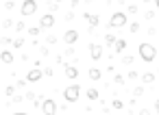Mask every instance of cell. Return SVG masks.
I'll return each mask as SVG.
<instances>
[{
  "label": "cell",
  "mask_w": 159,
  "mask_h": 115,
  "mask_svg": "<svg viewBox=\"0 0 159 115\" xmlns=\"http://www.w3.org/2000/svg\"><path fill=\"white\" fill-rule=\"evenodd\" d=\"M39 26H42V28H52V26H55V15H52V13H44L42 20H39Z\"/></svg>",
  "instance_id": "8"
},
{
  "label": "cell",
  "mask_w": 159,
  "mask_h": 115,
  "mask_svg": "<svg viewBox=\"0 0 159 115\" xmlns=\"http://www.w3.org/2000/svg\"><path fill=\"white\" fill-rule=\"evenodd\" d=\"M63 41H66L68 46L76 44V41H79V31H66V33H63Z\"/></svg>",
  "instance_id": "9"
},
{
  "label": "cell",
  "mask_w": 159,
  "mask_h": 115,
  "mask_svg": "<svg viewBox=\"0 0 159 115\" xmlns=\"http://www.w3.org/2000/svg\"><path fill=\"white\" fill-rule=\"evenodd\" d=\"M133 96H135V98H142V96H144V87H135V89H133Z\"/></svg>",
  "instance_id": "23"
},
{
  "label": "cell",
  "mask_w": 159,
  "mask_h": 115,
  "mask_svg": "<svg viewBox=\"0 0 159 115\" xmlns=\"http://www.w3.org/2000/svg\"><path fill=\"white\" fill-rule=\"evenodd\" d=\"M89 57H92L94 61H98V59L102 57V46H100V44H89Z\"/></svg>",
  "instance_id": "10"
},
{
  "label": "cell",
  "mask_w": 159,
  "mask_h": 115,
  "mask_svg": "<svg viewBox=\"0 0 159 115\" xmlns=\"http://www.w3.org/2000/svg\"><path fill=\"white\" fill-rule=\"evenodd\" d=\"M157 80V76L155 74H150V72H146V74H142V83H146V85H150V83H155Z\"/></svg>",
  "instance_id": "15"
},
{
  "label": "cell",
  "mask_w": 159,
  "mask_h": 115,
  "mask_svg": "<svg viewBox=\"0 0 159 115\" xmlns=\"http://www.w3.org/2000/svg\"><path fill=\"white\" fill-rule=\"evenodd\" d=\"M155 113H159V100L155 102Z\"/></svg>",
  "instance_id": "38"
},
{
  "label": "cell",
  "mask_w": 159,
  "mask_h": 115,
  "mask_svg": "<svg viewBox=\"0 0 159 115\" xmlns=\"http://www.w3.org/2000/svg\"><path fill=\"white\" fill-rule=\"evenodd\" d=\"M20 11H22L24 18H29V15H33L37 11V2H35V0H24L22 7H20Z\"/></svg>",
  "instance_id": "4"
},
{
  "label": "cell",
  "mask_w": 159,
  "mask_h": 115,
  "mask_svg": "<svg viewBox=\"0 0 159 115\" xmlns=\"http://www.w3.org/2000/svg\"><path fill=\"white\" fill-rule=\"evenodd\" d=\"M5 9H7V11H13V9H16V2H13V0H7V2H5Z\"/></svg>",
  "instance_id": "24"
},
{
  "label": "cell",
  "mask_w": 159,
  "mask_h": 115,
  "mask_svg": "<svg viewBox=\"0 0 159 115\" xmlns=\"http://www.w3.org/2000/svg\"><path fill=\"white\" fill-rule=\"evenodd\" d=\"M105 44H107V46H113V44H116V37H113L111 33H107V35H105Z\"/></svg>",
  "instance_id": "19"
},
{
  "label": "cell",
  "mask_w": 159,
  "mask_h": 115,
  "mask_svg": "<svg viewBox=\"0 0 159 115\" xmlns=\"http://www.w3.org/2000/svg\"><path fill=\"white\" fill-rule=\"evenodd\" d=\"M24 28H26V24H24V22H18V24H16V31H18V33H20V31H24Z\"/></svg>",
  "instance_id": "29"
},
{
  "label": "cell",
  "mask_w": 159,
  "mask_h": 115,
  "mask_svg": "<svg viewBox=\"0 0 159 115\" xmlns=\"http://www.w3.org/2000/svg\"><path fill=\"white\" fill-rule=\"evenodd\" d=\"M55 2H57V5H59V2H63V0H55Z\"/></svg>",
  "instance_id": "40"
},
{
  "label": "cell",
  "mask_w": 159,
  "mask_h": 115,
  "mask_svg": "<svg viewBox=\"0 0 159 115\" xmlns=\"http://www.w3.org/2000/svg\"><path fill=\"white\" fill-rule=\"evenodd\" d=\"M79 96H81V87H79L76 83H72V85H68V87L63 89V100H66L68 104H74V102L79 100Z\"/></svg>",
  "instance_id": "2"
},
{
  "label": "cell",
  "mask_w": 159,
  "mask_h": 115,
  "mask_svg": "<svg viewBox=\"0 0 159 115\" xmlns=\"http://www.w3.org/2000/svg\"><path fill=\"white\" fill-rule=\"evenodd\" d=\"M83 18H85V22L89 24V33H94V31H96V26H98V22H100L98 13H83Z\"/></svg>",
  "instance_id": "6"
},
{
  "label": "cell",
  "mask_w": 159,
  "mask_h": 115,
  "mask_svg": "<svg viewBox=\"0 0 159 115\" xmlns=\"http://www.w3.org/2000/svg\"><path fill=\"white\" fill-rule=\"evenodd\" d=\"M155 5H157V9H159V0H155Z\"/></svg>",
  "instance_id": "39"
},
{
  "label": "cell",
  "mask_w": 159,
  "mask_h": 115,
  "mask_svg": "<svg viewBox=\"0 0 159 115\" xmlns=\"http://www.w3.org/2000/svg\"><path fill=\"white\" fill-rule=\"evenodd\" d=\"M129 28H131V33H139V24H137V22H133Z\"/></svg>",
  "instance_id": "26"
},
{
  "label": "cell",
  "mask_w": 159,
  "mask_h": 115,
  "mask_svg": "<svg viewBox=\"0 0 159 115\" xmlns=\"http://www.w3.org/2000/svg\"><path fill=\"white\" fill-rule=\"evenodd\" d=\"M26 100H31V102H35V93H33V91H29V93H26Z\"/></svg>",
  "instance_id": "36"
},
{
  "label": "cell",
  "mask_w": 159,
  "mask_h": 115,
  "mask_svg": "<svg viewBox=\"0 0 159 115\" xmlns=\"http://www.w3.org/2000/svg\"><path fill=\"white\" fill-rule=\"evenodd\" d=\"M0 61H2L5 65H11V63L16 61V57H13L11 50H0Z\"/></svg>",
  "instance_id": "11"
},
{
  "label": "cell",
  "mask_w": 159,
  "mask_h": 115,
  "mask_svg": "<svg viewBox=\"0 0 159 115\" xmlns=\"http://www.w3.org/2000/svg\"><path fill=\"white\" fill-rule=\"evenodd\" d=\"M11 26H16L13 20H2V28H11Z\"/></svg>",
  "instance_id": "25"
},
{
  "label": "cell",
  "mask_w": 159,
  "mask_h": 115,
  "mask_svg": "<svg viewBox=\"0 0 159 115\" xmlns=\"http://www.w3.org/2000/svg\"><path fill=\"white\" fill-rule=\"evenodd\" d=\"M122 63H124V65H131V63H133V57H129V54L122 57Z\"/></svg>",
  "instance_id": "27"
},
{
  "label": "cell",
  "mask_w": 159,
  "mask_h": 115,
  "mask_svg": "<svg viewBox=\"0 0 159 115\" xmlns=\"http://www.w3.org/2000/svg\"><path fill=\"white\" fill-rule=\"evenodd\" d=\"M46 41H48V44H52V46H55V44H57V37H55V35H48V37H46Z\"/></svg>",
  "instance_id": "30"
},
{
  "label": "cell",
  "mask_w": 159,
  "mask_h": 115,
  "mask_svg": "<svg viewBox=\"0 0 159 115\" xmlns=\"http://www.w3.org/2000/svg\"><path fill=\"white\" fill-rule=\"evenodd\" d=\"M72 20H74V13L68 11V13H66V22H72Z\"/></svg>",
  "instance_id": "34"
},
{
  "label": "cell",
  "mask_w": 159,
  "mask_h": 115,
  "mask_svg": "<svg viewBox=\"0 0 159 115\" xmlns=\"http://www.w3.org/2000/svg\"><path fill=\"white\" fill-rule=\"evenodd\" d=\"M126 48V39H116V44H113V50L118 52V54H122V50Z\"/></svg>",
  "instance_id": "14"
},
{
  "label": "cell",
  "mask_w": 159,
  "mask_h": 115,
  "mask_svg": "<svg viewBox=\"0 0 159 115\" xmlns=\"http://www.w3.org/2000/svg\"><path fill=\"white\" fill-rule=\"evenodd\" d=\"M113 83H116V85H124V76H122V74H116V76H113Z\"/></svg>",
  "instance_id": "22"
},
{
  "label": "cell",
  "mask_w": 159,
  "mask_h": 115,
  "mask_svg": "<svg viewBox=\"0 0 159 115\" xmlns=\"http://www.w3.org/2000/svg\"><path fill=\"white\" fill-rule=\"evenodd\" d=\"M111 106H113L116 111H122V109H124V102H122V100H113V102H111Z\"/></svg>",
  "instance_id": "21"
},
{
  "label": "cell",
  "mask_w": 159,
  "mask_h": 115,
  "mask_svg": "<svg viewBox=\"0 0 159 115\" xmlns=\"http://www.w3.org/2000/svg\"><path fill=\"white\" fill-rule=\"evenodd\" d=\"M5 93H7L9 98H13V96H16V85H7V87H5Z\"/></svg>",
  "instance_id": "18"
},
{
  "label": "cell",
  "mask_w": 159,
  "mask_h": 115,
  "mask_svg": "<svg viewBox=\"0 0 159 115\" xmlns=\"http://www.w3.org/2000/svg\"><path fill=\"white\" fill-rule=\"evenodd\" d=\"M118 26H126V13H122V11L113 13L109 20V28H118Z\"/></svg>",
  "instance_id": "3"
},
{
  "label": "cell",
  "mask_w": 159,
  "mask_h": 115,
  "mask_svg": "<svg viewBox=\"0 0 159 115\" xmlns=\"http://www.w3.org/2000/svg\"><path fill=\"white\" fill-rule=\"evenodd\" d=\"M42 76H44V72L35 65L33 70H29V74H26V83H39V80H42Z\"/></svg>",
  "instance_id": "7"
},
{
  "label": "cell",
  "mask_w": 159,
  "mask_h": 115,
  "mask_svg": "<svg viewBox=\"0 0 159 115\" xmlns=\"http://www.w3.org/2000/svg\"><path fill=\"white\" fill-rule=\"evenodd\" d=\"M42 72H44V76H55V72H52V67H44Z\"/></svg>",
  "instance_id": "28"
},
{
  "label": "cell",
  "mask_w": 159,
  "mask_h": 115,
  "mask_svg": "<svg viewBox=\"0 0 159 115\" xmlns=\"http://www.w3.org/2000/svg\"><path fill=\"white\" fill-rule=\"evenodd\" d=\"M11 46H13V48H22V46H24V39H22V37H16V39L11 41Z\"/></svg>",
  "instance_id": "20"
},
{
  "label": "cell",
  "mask_w": 159,
  "mask_h": 115,
  "mask_svg": "<svg viewBox=\"0 0 159 115\" xmlns=\"http://www.w3.org/2000/svg\"><path fill=\"white\" fill-rule=\"evenodd\" d=\"M63 74H66L68 78H76V76H79V70H76V65H70V63H68V65H63Z\"/></svg>",
  "instance_id": "12"
},
{
  "label": "cell",
  "mask_w": 159,
  "mask_h": 115,
  "mask_svg": "<svg viewBox=\"0 0 159 115\" xmlns=\"http://www.w3.org/2000/svg\"><path fill=\"white\" fill-rule=\"evenodd\" d=\"M87 76H89V80H100V78H102V72H100L98 67H89V70H87Z\"/></svg>",
  "instance_id": "13"
},
{
  "label": "cell",
  "mask_w": 159,
  "mask_h": 115,
  "mask_svg": "<svg viewBox=\"0 0 159 115\" xmlns=\"http://www.w3.org/2000/svg\"><path fill=\"white\" fill-rule=\"evenodd\" d=\"M129 78H131V80H137V78H139V74L133 70V72H129Z\"/></svg>",
  "instance_id": "31"
},
{
  "label": "cell",
  "mask_w": 159,
  "mask_h": 115,
  "mask_svg": "<svg viewBox=\"0 0 159 115\" xmlns=\"http://www.w3.org/2000/svg\"><path fill=\"white\" fill-rule=\"evenodd\" d=\"M0 44H2V46H9L11 39H9V37H0Z\"/></svg>",
  "instance_id": "32"
},
{
  "label": "cell",
  "mask_w": 159,
  "mask_h": 115,
  "mask_svg": "<svg viewBox=\"0 0 159 115\" xmlns=\"http://www.w3.org/2000/svg\"><path fill=\"white\" fill-rule=\"evenodd\" d=\"M144 18H146V20H152V18H155V11H146V15H144Z\"/></svg>",
  "instance_id": "35"
},
{
  "label": "cell",
  "mask_w": 159,
  "mask_h": 115,
  "mask_svg": "<svg viewBox=\"0 0 159 115\" xmlns=\"http://www.w3.org/2000/svg\"><path fill=\"white\" fill-rule=\"evenodd\" d=\"M126 13H137V7H135V5H131V7H126Z\"/></svg>",
  "instance_id": "33"
},
{
  "label": "cell",
  "mask_w": 159,
  "mask_h": 115,
  "mask_svg": "<svg viewBox=\"0 0 159 115\" xmlns=\"http://www.w3.org/2000/svg\"><path fill=\"white\" fill-rule=\"evenodd\" d=\"M26 31H29V35H31V37H37V35L44 31V28H42V26H29Z\"/></svg>",
  "instance_id": "16"
},
{
  "label": "cell",
  "mask_w": 159,
  "mask_h": 115,
  "mask_svg": "<svg viewBox=\"0 0 159 115\" xmlns=\"http://www.w3.org/2000/svg\"><path fill=\"white\" fill-rule=\"evenodd\" d=\"M16 87H26V78H24V80H18V83H16Z\"/></svg>",
  "instance_id": "37"
},
{
  "label": "cell",
  "mask_w": 159,
  "mask_h": 115,
  "mask_svg": "<svg viewBox=\"0 0 159 115\" xmlns=\"http://www.w3.org/2000/svg\"><path fill=\"white\" fill-rule=\"evenodd\" d=\"M157 74H159V70H157Z\"/></svg>",
  "instance_id": "41"
},
{
  "label": "cell",
  "mask_w": 159,
  "mask_h": 115,
  "mask_svg": "<svg viewBox=\"0 0 159 115\" xmlns=\"http://www.w3.org/2000/svg\"><path fill=\"white\" fill-rule=\"evenodd\" d=\"M59 109H57V102L52 100V98H48V100H44L42 102V113L44 115H55Z\"/></svg>",
  "instance_id": "5"
},
{
  "label": "cell",
  "mask_w": 159,
  "mask_h": 115,
  "mask_svg": "<svg viewBox=\"0 0 159 115\" xmlns=\"http://www.w3.org/2000/svg\"><path fill=\"white\" fill-rule=\"evenodd\" d=\"M137 48H139V50H137V52H139V59H142L144 63H152V61H155V57H157V48H155L152 44L144 41V44H139Z\"/></svg>",
  "instance_id": "1"
},
{
  "label": "cell",
  "mask_w": 159,
  "mask_h": 115,
  "mask_svg": "<svg viewBox=\"0 0 159 115\" xmlns=\"http://www.w3.org/2000/svg\"><path fill=\"white\" fill-rule=\"evenodd\" d=\"M98 96H100V93H98V89H94V87H89V89H87V98H89V100H98Z\"/></svg>",
  "instance_id": "17"
}]
</instances>
